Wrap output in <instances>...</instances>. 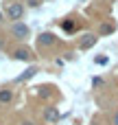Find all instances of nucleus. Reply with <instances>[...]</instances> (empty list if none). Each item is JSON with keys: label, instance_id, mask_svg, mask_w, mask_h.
I'll return each mask as SVG.
<instances>
[{"label": "nucleus", "instance_id": "1", "mask_svg": "<svg viewBox=\"0 0 118 125\" xmlns=\"http://www.w3.org/2000/svg\"><path fill=\"white\" fill-rule=\"evenodd\" d=\"M22 15H24V4H20V2H9V7H7V18L13 20V22H20Z\"/></svg>", "mask_w": 118, "mask_h": 125}, {"label": "nucleus", "instance_id": "2", "mask_svg": "<svg viewBox=\"0 0 118 125\" xmlns=\"http://www.w3.org/2000/svg\"><path fill=\"white\" fill-rule=\"evenodd\" d=\"M11 35H13L15 40H26V37L31 35V29H28L24 22H13V24H11Z\"/></svg>", "mask_w": 118, "mask_h": 125}, {"label": "nucleus", "instance_id": "3", "mask_svg": "<svg viewBox=\"0 0 118 125\" xmlns=\"http://www.w3.org/2000/svg\"><path fill=\"white\" fill-rule=\"evenodd\" d=\"M96 42H99V35H96V33H85V35L81 37V42H79V48H81V51H88V48H92Z\"/></svg>", "mask_w": 118, "mask_h": 125}, {"label": "nucleus", "instance_id": "4", "mask_svg": "<svg viewBox=\"0 0 118 125\" xmlns=\"http://www.w3.org/2000/svg\"><path fill=\"white\" fill-rule=\"evenodd\" d=\"M53 44H57V37L53 33H42L37 37V46L39 48H46V46H53Z\"/></svg>", "mask_w": 118, "mask_h": 125}, {"label": "nucleus", "instance_id": "5", "mask_svg": "<svg viewBox=\"0 0 118 125\" xmlns=\"http://www.w3.org/2000/svg\"><path fill=\"white\" fill-rule=\"evenodd\" d=\"M114 31H116V22H103V24H99V37L112 35Z\"/></svg>", "mask_w": 118, "mask_h": 125}, {"label": "nucleus", "instance_id": "6", "mask_svg": "<svg viewBox=\"0 0 118 125\" xmlns=\"http://www.w3.org/2000/svg\"><path fill=\"white\" fill-rule=\"evenodd\" d=\"M13 59H18V62H33V53L28 48H18L13 53Z\"/></svg>", "mask_w": 118, "mask_h": 125}, {"label": "nucleus", "instance_id": "7", "mask_svg": "<svg viewBox=\"0 0 118 125\" xmlns=\"http://www.w3.org/2000/svg\"><path fill=\"white\" fill-rule=\"evenodd\" d=\"M44 121H46V123H57V121H59V110L53 108V105L46 108V110H44Z\"/></svg>", "mask_w": 118, "mask_h": 125}, {"label": "nucleus", "instance_id": "8", "mask_svg": "<svg viewBox=\"0 0 118 125\" xmlns=\"http://www.w3.org/2000/svg\"><path fill=\"white\" fill-rule=\"evenodd\" d=\"M13 101V92L11 90H7V88H0V103H11Z\"/></svg>", "mask_w": 118, "mask_h": 125}, {"label": "nucleus", "instance_id": "9", "mask_svg": "<svg viewBox=\"0 0 118 125\" xmlns=\"http://www.w3.org/2000/svg\"><path fill=\"white\" fill-rule=\"evenodd\" d=\"M61 29H64L66 33H74V31H77V22L68 18V20H64V22H61Z\"/></svg>", "mask_w": 118, "mask_h": 125}, {"label": "nucleus", "instance_id": "10", "mask_svg": "<svg viewBox=\"0 0 118 125\" xmlns=\"http://www.w3.org/2000/svg\"><path fill=\"white\" fill-rule=\"evenodd\" d=\"M35 73H37V68H35V66H31V68H28V70H24V73H22V75H20L15 81H26V79H31Z\"/></svg>", "mask_w": 118, "mask_h": 125}, {"label": "nucleus", "instance_id": "11", "mask_svg": "<svg viewBox=\"0 0 118 125\" xmlns=\"http://www.w3.org/2000/svg\"><path fill=\"white\" fill-rule=\"evenodd\" d=\"M94 64H99V66H107V64H109V57H105V55H96V57H94Z\"/></svg>", "mask_w": 118, "mask_h": 125}, {"label": "nucleus", "instance_id": "12", "mask_svg": "<svg viewBox=\"0 0 118 125\" xmlns=\"http://www.w3.org/2000/svg\"><path fill=\"white\" fill-rule=\"evenodd\" d=\"M92 86H103V79H101V77H94V79H92Z\"/></svg>", "mask_w": 118, "mask_h": 125}, {"label": "nucleus", "instance_id": "13", "mask_svg": "<svg viewBox=\"0 0 118 125\" xmlns=\"http://www.w3.org/2000/svg\"><path fill=\"white\" fill-rule=\"evenodd\" d=\"M28 4H31V7H37V4H39V0H28Z\"/></svg>", "mask_w": 118, "mask_h": 125}, {"label": "nucleus", "instance_id": "14", "mask_svg": "<svg viewBox=\"0 0 118 125\" xmlns=\"http://www.w3.org/2000/svg\"><path fill=\"white\" fill-rule=\"evenodd\" d=\"M22 125H35L33 121H22Z\"/></svg>", "mask_w": 118, "mask_h": 125}, {"label": "nucleus", "instance_id": "15", "mask_svg": "<svg viewBox=\"0 0 118 125\" xmlns=\"http://www.w3.org/2000/svg\"><path fill=\"white\" fill-rule=\"evenodd\" d=\"M114 125H118V112L114 114Z\"/></svg>", "mask_w": 118, "mask_h": 125}, {"label": "nucleus", "instance_id": "16", "mask_svg": "<svg viewBox=\"0 0 118 125\" xmlns=\"http://www.w3.org/2000/svg\"><path fill=\"white\" fill-rule=\"evenodd\" d=\"M0 22H2V11H0Z\"/></svg>", "mask_w": 118, "mask_h": 125}, {"label": "nucleus", "instance_id": "17", "mask_svg": "<svg viewBox=\"0 0 118 125\" xmlns=\"http://www.w3.org/2000/svg\"><path fill=\"white\" fill-rule=\"evenodd\" d=\"M116 79H118V73H116Z\"/></svg>", "mask_w": 118, "mask_h": 125}]
</instances>
